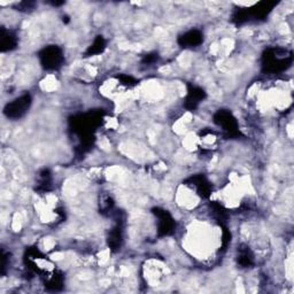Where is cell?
<instances>
[{"label":"cell","mask_w":294,"mask_h":294,"mask_svg":"<svg viewBox=\"0 0 294 294\" xmlns=\"http://www.w3.org/2000/svg\"><path fill=\"white\" fill-rule=\"evenodd\" d=\"M215 121L218 124L222 125L223 130L228 131L230 133H233L237 130V122L232 117V115L226 112H220L215 117Z\"/></svg>","instance_id":"cell-4"},{"label":"cell","mask_w":294,"mask_h":294,"mask_svg":"<svg viewBox=\"0 0 294 294\" xmlns=\"http://www.w3.org/2000/svg\"><path fill=\"white\" fill-rule=\"evenodd\" d=\"M105 46H106L105 41L101 37H99L98 39H95V42H94L93 45L91 46V49L89 50V52H90V54L100 53V52H102V51H104Z\"/></svg>","instance_id":"cell-7"},{"label":"cell","mask_w":294,"mask_h":294,"mask_svg":"<svg viewBox=\"0 0 294 294\" xmlns=\"http://www.w3.org/2000/svg\"><path fill=\"white\" fill-rule=\"evenodd\" d=\"M226 230L216 220L198 218L190 222L183 234V245L196 259L210 260L228 241Z\"/></svg>","instance_id":"cell-1"},{"label":"cell","mask_w":294,"mask_h":294,"mask_svg":"<svg viewBox=\"0 0 294 294\" xmlns=\"http://www.w3.org/2000/svg\"><path fill=\"white\" fill-rule=\"evenodd\" d=\"M41 60L46 69H58L63 61L61 50L57 46L47 47L41 53Z\"/></svg>","instance_id":"cell-2"},{"label":"cell","mask_w":294,"mask_h":294,"mask_svg":"<svg viewBox=\"0 0 294 294\" xmlns=\"http://www.w3.org/2000/svg\"><path fill=\"white\" fill-rule=\"evenodd\" d=\"M31 104V99L29 94H25L22 97L15 99L13 102H11L6 106L5 113L7 116L12 118H18L21 117L22 115H25L28 109H29V106Z\"/></svg>","instance_id":"cell-3"},{"label":"cell","mask_w":294,"mask_h":294,"mask_svg":"<svg viewBox=\"0 0 294 294\" xmlns=\"http://www.w3.org/2000/svg\"><path fill=\"white\" fill-rule=\"evenodd\" d=\"M202 42V35L198 30H191L180 39V43L184 47H196Z\"/></svg>","instance_id":"cell-5"},{"label":"cell","mask_w":294,"mask_h":294,"mask_svg":"<svg viewBox=\"0 0 294 294\" xmlns=\"http://www.w3.org/2000/svg\"><path fill=\"white\" fill-rule=\"evenodd\" d=\"M204 91L201 89H196V87H193V90L190 91L188 95V107H190V108L197 107L201 99H204Z\"/></svg>","instance_id":"cell-6"}]
</instances>
